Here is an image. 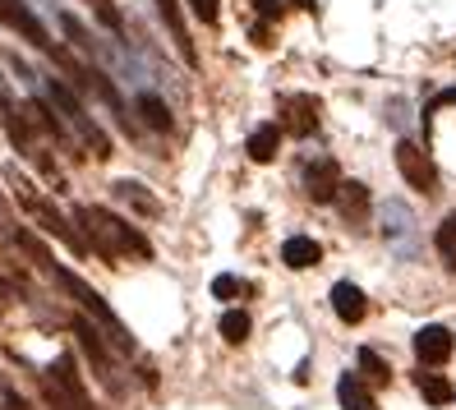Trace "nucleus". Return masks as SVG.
Listing matches in <instances>:
<instances>
[{
	"instance_id": "4468645a",
	"label": "nucleus",
	"mask_w": 456,
	"mask_h": 410,
	"mask_svg": "<svg viewBox=\"0 0 456 410\" xmlns=\"http://www.w3.org/2000/svg\"><path fill=\"white\" fill-rule=\"evenodd\" d=\"M157 5V14H162V23H167V33H171V42H175V51L184 61H199V51H194V42H190V29H184V10H180V0H152Z\"/></svg>"
},
{
	"instance_id": "b1692460",
	"label": "nucleus",
	"mask_w": 456,
	"mask_h": 410,
	"mask_svg": "<svg viewBox=\"0 0 456 410\" xmlns=\"http://www.w3.org/2000/svg\"><path fill=\"white\" fill-rule=\"evenodd\" d=\"M249 327H254V318H249L245 309H226L222 323H217V332H222L231 346H240V341H249Z\"/></svg>"
},
{
	"instance_id": "423d86ee",
	"label": "nucleus",
	"mask_w": 456,
	"mask_h": 410,
	"mask_svg": "<svg viewBox=\"0 0 456 410\" xmlns=\"http://www.w3.org/2000/svg\"><path fill=\"white\" fill-rule=\"evenodd\" d=\"M37 388H42L51 410H93V401L84 392V382H78V369H74L69 355H61L46 373H37Z\"/></svg>"
},
{
	"instance_id": "412c9836",
	"label": "nucleus",
	"mask_w": 456,
	"mask_h": 410,
	"mask_svg": "<svg viewBox=\"0 0 456 410\" xmlns=\"http://www.w3.org/2000/svg\"><path fill=\"white\" fill-rule=\"evenodd\" d=\"M74 332H78V341H84V350L93 355V365L102 369V378L111 382V350L102 346V337L93 332V323H84V318H74Z\"/></svg>"
},
{
	"instance_id": "39448f33",
	"label": "nucleus",
	"mask_w": 456,
	"mask_h": 410,
	"mask_svg": "<svg viewBox=\"0 0 456 410\" xmlns=\"http://www.w3.org/2000/svg\"><path fill=\"white\" fill-rule=\"evenodd\" d=\"M0 23H5V29H14L23 42H33L37 51H46L51 61H61L65 70H74V56H69V51H61L56 42H51L46 23L33 14V5H28V0H0Z\"/></svg>"
},
{
	"instance_id": "a878e982",
	"label": "nucleus",
	"mask_w": 456,
	"mask_h": 410,
	"mask_svg": "<svg viewBox=\"0 0 456 410\" xmlns=\"http://www.w3.org/2000/svg\"><path fill=\"white\" fill-rule=\"evenodd\" d=\"M360 373H364V382H379V388H383V382H392V365L383 360V355L379 350H360Z\"/></svg>"
},
{
	"instance_id": "aec40b11",
	"label": "nucleus",
	"mask_w": 456,
	"mask_h": 410,
	"mask_svg": "<svg viewBox=\"0 0 456 410\" xmlns=\"http://www.w3.org/2000/svg\"><path fill=\"white\" fill-rule=\"evenodd\" d=\"M134 111H139V116L148 120V129H157V134H171V129H175L171 106L157 97V93H139V97H134Z\"/></svg>"
},
{
	"instance_id": "cd10ccee",
	"label": "nucleus",
	"mask_w": 456,
	"mask_h": 410,
	"mask_svg": "<svg viewBox=\"0 0 456 410\" xmlns=\"http://www.w3.org/2000/svg\"><path fill=\"white\" fill-rule=\"evenodd\" d=\"M212 295H217V299H235V295H249V286L235 282V277H217V282H212Z\"/></svg>"
},
{
	"instance_id": "2f4dec72",
	"label": "nucleus",
	"mask_w": 456,
	"mask_h": 410,
	"mask_svg": "<svg viewBox=\"0 0 456 410\" xmlns=\"http://www.w3.org/2000/svg\"><path fill=\"white\" fill-rule=\"evenodd\" d=\"M254 10L263 19H281V0H254Z\"/></svg>"
},
{
	"instance_id": "7ed1b4c3",
	"label": "nucleus",
	"mask_w": 456,
	"mask_h": 410,
	"mask_svg": "<svg viewBox=\"0 0 456 410\" xmlns=\"http://www.w3.org/2000/svg\"><path fill=\"white\" fill-rule=\"evenodd\" d=\"M5 61H10V65H14V70H19L23 78H28V84H33V88H37V93H42V97H46L51 106H56V116L65 120V129H74V139L84 144V148H88L93 157H102V161H106V157L116 152V148H111V139H106V129H102V125H97V120L88 116V106L78 102V97H74V93H69V88L61 84L56 74H33V70L23 65L19 56H5Z\"/></svg>"
},
{
	"instance_id": "bb28decb",
	"label": "nucleus",
	"mask_w": 456,
	"mask_h": 410,
	"mask_svg": "<svg viewBox=\"0 0 456 410\" xmlns=\"http://www.w3.org/2000/svg\"><path fill=\"white\" fill-rule=\"evenodd\" d=\"M190 10H194L203 23H212V29L222 23V0H190Z\"/></svg>"
},
{
	"instance_id": "7c9ffc66",
	"label": "nucleus",
	"mask_w": 456,
	"mask_h": 410,
	"mask_svg": "<svg viewBox=\"0 0 456 410\" xmlns=\"http://www.w3.org/2000/svg\"><path fill=\"white\" fill-rule=\"evenodd\" d=\"M0 410H33V406L23 401V397L10 388V382H5V388H0Z\"/></svg>"
},
{
	"instance_id": "dca6fc26",
	"label": "nucleus",
	"mask_w": 456,
	"mask_h": 410,
	"mask_svg": "<svg viewBox=\"0 0 456 410\" xmlns=\"http://www.w3.org/2000/svg\"><path fill=\"white\" fill-rule=\"evenodd\" d=\"M337 208H341V217H346L351 226H364V222H369V184L341 180V184H337Z\"/></svg>"
},
{
	"instance_id": "20e7f679",
	"label": "nucleus",
	"mask_w": 456,
	"mask_h": 410,
	"mask_svg": "<svg viewBox=\"0 0 456 410\" xmlns=\"http://www.w3.org/2000/svg\"><path fill=\"white\" fill-rule=\"evenodd\" d=\"M5 180L14 184V199H19V208L28 212V217H33V222H37L46 235L65 240V244H69V250H74L78 258H88V240L78 235V226H69V217H65L56 203H51L46 194H37V184H33L28 176H23L19 167H5Z\"/></svg>"
},
{
	"instance_id": "f3484780",
	"label": "nucleus",
	"mask_w": 456,
	"mask_h": 410,
	"mask_svg": "<svg viewBox=\"0 0 456 410\" xmlns=\"http://www.w3.org/2000/svg\"><path fill=\"white\" fill-rule=\"evenodd\" d=\"M245 152H249V161H258V167L277 161V152H281V125H258V129L249 134Z\"/></svg>"
},
{
	"instance_id": "6e6552de",
	"label": "nucleus",
	"mask_w": 456,
	"mask_h": 410,
	"mask_svg": "<svg viewBox=\"0 0 456 410\" xmlns=\"http://www.w3.org/2000/svg\"><path fill=\"white\" fill-rule=\"evenodd\" d=\"M396 171L411 189H419V194H438V167L419 144H411V139L396 144Z\"/></svg>"
},
{
	"instance_id": "a211bd4d",
	"label": "nucleus",
	"mask_w": 456,
	"mask_h": 410,
	"mask_svg": "<svg viewBox=\"0 0 456 410\" xmlns=\"http://www.w3.org/2000/svg\"><path fill=\"white\" fill-rule=\"evenodd\" d=\"M337 401H341V410H379V401H373L369 382H364L360 373H341V382H337Z\"/></svg>"
},
{
	"instance_id": "5701e85b",
	"label": "nucleus",
	"mask_w": 456,
	"mask_h": 410,
	"mask_svg": "<svg viewBox=\"0 0 456 410\" xmlns=\"http://www.w3.org/2000/svg\"><path fill=\"white\" fill-rule=\"evenodd\" d=\"M434 244H438V258H443V267H447V272H456V212H447L443 222H438Z\"/></svg>"
},
{
	"instance_id": "6ab92c4d",
	"label": "nucleus",
	"mask_w": 456,
	"mask_h": 410,
	"mask_svg": "<svg viewBox=\"0 0 456 410\" xmlns=\"http://www.w3.org/2000/svg\"><path fill=\"white\" fill-rule=\"evenodd\" d=\"M318 258H323V244L309 240V235H290V240L281 244V263H286V267H295V272L314 267Z\"/></svg>"
},
{
	"instance_id": "f257e3e1",
	"label": "nucleus",
	"mask_w": 456,
	"mask_h": 410,
	"mask_svg": "<svg viewBox=\"0 0 456 410\" xmlns=\"http://www.w3.org/2000/svg\"><path fill=\"white\" fill-rule=\"evenodd\" d=\"M14 244H19V250L28 254V258H33V263H37V267L46 272V277L56 282V286H61V291H65V295L74 299V305H78V309H84V314H88V318H93V323L102 327V332H111V346H116V350H125V355L134 350V337H129V327H125V323H120V318L111 314V305H106V299H102V295H97V291H93V286H88L84 277H78V272H69L65 263H56V258H51V250L42 244V235H37V231L19 226V231H14Z\"/></svg>"
},
{
	"instance_id": "0eeeda50",
	"label": "nucleus",
	"mask_w": 456,
	"mask_h": 410,
	"mask_svg": "<svg viewBox=\"0 0 456 410\" xmlns=\"http://www.w3.org/2000/svg\"><path fill=\"white\" fill-rule=\"evenodd\" d=\"M0 125H5V139L14 144V152H23L28 161H37V139H33V125H28V111H23V102L10 93V84L0 78Z\"/></svg>"
},
{
	"instance_id": "f8f14e48",
	"label": "nucleus",
	"mask_w": 456,
	"mask_h": 410,
	"mask_svg": "<svg viewBox=\"0 0 456 410\" xmlns=\"http://www.w3.org/2000/svg\"><path fill=\"white\" fill-rule=\"evenodd\" d=\"M337 184H341V171H337L332 157H314L309 167H305V189H309L314 203H332L337 199Z\"/></svg>"
},
{
	"instance_id": "4be33fe9",
	"label": "nucleus",
	"mask_w": 456,
	"mask_h": 410,
	"mask_svg": "<svg viewBox=\"0 0 456 410\" xmlns=\"http://www.w3.org/2000/svg\"><path fill=\"white\" fill-rule=\"evenodd\" d=\"M111 189H116V199H125L129 208H139L143 217H157V212H162V203H157V199L148 194V189H143L139 180H116Z\"/></svg>"
},
{
	"instance_id": "ddd939ff",
	"label": "nucleus",
	"mask_w": 456,
	"mask_h": 410,
	"mask_svg": "<svg viewBox=\"0 0 456 410\" xmlns=\"http://www.w3.org/2000/svg\"><path fill=\"white\" fill-rule=\"evenodd\" d=\"M23 111H28V125H33V129H42L46 139H56L61 148H69V129H65V120L56 116V106H51L42 93L23 102Z\"/></svg>"
},
{
	"instance_id": "2eb2a0df",
	"label": "nucleus",
	"mask_w": 456,
	"mask_h": 410,
	"mask_svg": "<svg viewBox=\"0 0 456 410\" xmlns=\"http://www.w3.org/2000/svg\"><path fill=\"white\" fill-rule=\"evenodd\" d=\"M332 314L341 318V323H364V314H369V299H364V291L355 286V282H337L332 286Z\"/></svg>"
},
{
	"instance_id": "c756f323",
	"label": "nucleus",
	"mask_w": 456,
	"mask_h": 410,
	"mask_svg": "<svg viewBox=\"0 0 456 410\" xmlns=\"http://www.w3.org/2000/svg\"><path fill=\"white\" fill-rule=\"evenodd\" d=\"M14 231H19V222H14V212H10V203L0 199V244H14Z\"/></svg>"
},
{
	"instance_id": "f03ea898",
	"label": "nucleus",
	"mask_w": 456,
	"mask_h": 410,
	"mask_svg": "<svg viewBox=\"0 0 456 410\" xmlns=\"http://www.w3.org/2000/svg\"><path fill=\"white\" fill-rule=\"evenodd\" d=\"M74 217H78V235L88 240V254H102L106 263H116V258H143L148 263L152 258L148 235L139 226H129L125 217L106 212L97 203H78Z\"/></svg>"
},
{
	"instance_id": "473e14b6",
	"label": "nucleus",
	"mask_w": 456,
	"mask_h": 410,
	"mask_svg": "<svg viewBox=\"0 0 456 410\" xmlns=\"http://www.w3.org/2000/svg\"><path fill=\"white\" fill-rule=\"evenodd\" d=\"M295 5H300V10H309V14L318 10V5H314V0H295Z\"/></svg>"
},
{
	"instance_id": "c85d7f7f",
	"label": "nucleus",
	"mask_w": 456,
	"mask_h": 410,
	"mask_svg": "<svg viewBox=\"0 0 456 410\" xmlns=\"http://www.w3.org/2000/svg\"><path fill=\"white\" fill-rule=\"evenodd\" d=\"M88 5L97 10V19H102L111 33H125V29H120V14H116V5H111V0H88Z\"/></svg>"
},
{
	"instance_id": "1a4fd4ad",
	"label": "nucleus",
	"mask_w": 456,
	"mask_h": 410,
	"mask_svg": "<svg viewBox=\"0 0 456 410\" xmlns=\"http://www.w3.org/2000/svg\"><path fill=\"white\" fill-rule=\"evenodd\" d=\"M383 240L392 244L396 254L415 258V217H411L406 203H396V199L383 203Z\"/></svg>"
},
{
	"instance_id": "393cba45",
	"label": "nucleus",
	"mask_w": 456,
	"mask_h": 410,
	"mask_svg": "<svg viewBox=\"0 0 456 410\" xmlns=\"http://www.w3.org/2000/svg\"><path fill=\"white\" fill-rule=\"evenodd\" d=\"M415 382H419V397H424L428 406H452V397H456V392H452V382L438 378V373H419Z\"/></svg>"
},
{
	"instance_id": "9d476101",
	"label": "nucleus",
	"mask_w": 456,
	"mask_h": 410,
	"mask_svg": "<svg viewBox=\"0 0 456 410\" xmlns=\"http://www.w3.org/2000/svg\"><path fill=\"white\" fill-rule=\"evenodd\" d=\"M452 350H456V337H452V327H443V323H428V327H419V332H415V360L424 369L447 365Z\"/></svg>"
},
{
	"instance_id": "9b49d317",
	"label": "nucleus",
	"mask_w": 456,
	"mask_h": 410,
	"mask_svg": "<svg viewBox=\"0 0 456 410\" xmlns=\"http://www.w3.org/2000/svg\"><path fill=\"white\" fill-rule=\"evenodd\" d=\"M281 111H286L281 134H295V139H309V134H318V97L295 93V97L281 102Z\"/></svg>"
}]
</instances>
